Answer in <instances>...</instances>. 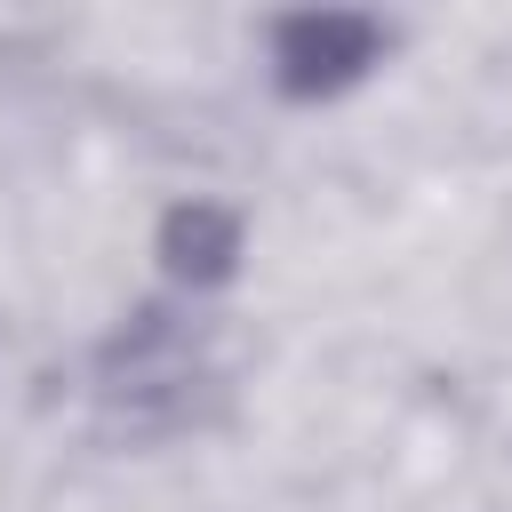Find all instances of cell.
Here are the masks:
<instances>
[{"label":"cell","instance_id":"obj_1","mask_svg":"<svg viewBox=\"0 0 512 512\" xmlns=\"http://www.w3.org/2000/svg\"><path fill=\"white\" fill-rule=\"evenodd\" d=\"M280 80L296 96H320V88H344L368 56H376V24L368 16H296L280 24Z\"/></svg>","mask_w":512,"mask_h":512},{"label":"cell","instance_id":"obj_2","mask_svg":"<svg viewBox=\"0 0 512 512\" xmlns=\"http://www.w3.org/2000/svg\"><path fill=\"white\" fill-rule=\"evenodd\" d=\"M160 256H168V272H176V280L208 288V280H224V272H232V256H240V224H232L224 208L192 200V208H176V216L160 224Z\"/></svg>","mask_w":512,"mask_h":512}]
</instances>
